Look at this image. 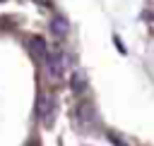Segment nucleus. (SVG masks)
I'll use <instances>...</instances> for the list:
<instances>
[{"mask_svg":"<svg viewBox=\"0 0 154 146\" xmlns=\"http://www.w3.org/2000/svg\"><path fill=\"white\" fill-rule=\"evenodd\" d=\"M31 146H38V141H36V139H34V141H31Z\"/></svg>","mask_w":154,"mask_h":146,"instance_id":"9","label":"nucleus"},{"mask_svg":"<svg viewBox=\"0 0 154 146\" xmlns=\"http://www.w3.org/2000/svg\"><path fill=\"white\" fill-rule=\"evenodd\" d=\"M106 136L111 139V144H113V146H128V144H125V141H123V139H120L116 132H106Z\"/></svg>","mask_w":154,"mask_h":146,"instance_id":"7","label":"nucleus"},{"mask_svg":"<svg viewBox=\"0 0 154 146\" xmlns=\"http://www.w3.org/2000/svg\"><path fill=\"white\" fill-rule=\"evenodd\" d=\"M29 48L34 50L36 57H48V45H46V41H43L41 36H34V38L29 41Z\"/></svg>","mask_w":154,"mask_h":146,"instance_id":"4","label":"nucleus"},{"mask_svg":"<svg viewBox=\"0 0 154 146\" xmlns=\"http://www.w3.org/2000/svg\"><path fill=\"white\" fill-rule=\"evenodd\" d=\"M36 112H38V117H41L43 124H51L53 115H55V101H53V96H38Z\"/></svg>","mask_w":154,"mask_h":146,"instance_id":"1","label":"nucleus"},{"mask_svg":"<svg viewBox=\"0 0 154 146\" xmlns=\"http://www.w3.org/2000/svg\"><path fill=\"white\" fill-rule=\"evenodd\" d=\"M113 43H116V48H118V53H120V55H128V48L123 45V41H120V36H118V34H113Z\"/></svg>","mask_w":154,"mask_h":146,"instance_id":"8","label":"nucleus"},{"mask_svg":"<svg viewBox=\"0 0 154 146\" xmlns=\"http://www.w3.org/2000/svg\"><path fill=\"white\" fill-rule=\"evenodd\" d=\"M70 89L75 91V93H82L84 89H87V77H84V72H75L72 74V79H70Z\"/></svg>","mask_w":154,"mask_h":146,"instance_id":"6","label":"nucleus"},{"mask_svg":"<svg viewBox=\"0 0 154 146\" xmlns=\"http://www.w3.org/2000/svg\"><path fill=\"white\" fill-rule=\"evenodd\" d=\"M65 67H67V65H65V57H63L60 53H53V55L46 57V72H48L53 79H60Z\"/></svg>","mask_w":154,"mask_h":146,"instance_id":"2","label":"nucleus"},{"mask_svg":"<svg viewBox=\"0 0 154 146\" xmlns=\"http://www.w3.org/2000/svg\"><path fill=\"white\" fill-rule=\"evenodd\" d=\"M67 19L63 17V14H55L53 19H51V31L55 34V36H63V34H67Z\"/></svg>","mask_w":154,"mask_h":146,"instance_id":"5","label":"nucleus"},{"mask_svg":"<svg viewBox=\"0 0 154 146\" xmlns=\"http://www.w3.org/2000/svg\"><path fill=\"white\" fill-rule=\"evenodd\" d=\"M77 112H79V120H82L84 124H94V122H96V110H94L91 103H82Z\"/></svg>","mask_w":154,"mask_h":146,"instance_id":"3","label":"nucleus"},{"mask_svg":"<svg viewBox=\"0 0 154 146\" xmlns=\"http://www.w3.org/2000/svg\"><path fill=\"white\" fill-rule=\"evenodd\" d=\"M0 2H2V0H0Z\"/></svg>","mask_w":154,"mask_h":146,"instance_id":"10","label":"nucleus"}]
</instances>
